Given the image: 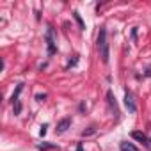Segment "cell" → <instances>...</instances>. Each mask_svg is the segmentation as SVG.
Segmentation results:
<instances>
[{"label": "cell", "instance_id": "obj_1", "mask_svg": "<svg viewBox=\"0 0 151 151\" xmlns=\"http://www.w3.org/2000/svg\"><path fill=\"white\" fill-rule=\"evenodd\" d=\"M98 52H100L101 60L107 64L109 62V43H107V30H105V27H101L100 32H98Z\"/></svg>", "mask_w": 151, "mask_h": 151}, {"label": "cell", "instance_id": "obj_2", "mask_svg": "<svg viewBox=\"0 0 151 151\" xmlns=\"http://www.w3.org/2000/svg\"><path fill=\"white\" fill-rule=\"evenodd\" d=\"M46 45H48V53L50 55H53L55 53V30H53V27H48V30H46Z\"/></svg>", "mask_w": 151, "mask_h": 151}, {"label": "cell", "instance_id": "obj_3", "mask_svg": "<svg viewBox=\"0 0 151 151\" xmlns=\"http://www.w3.org/2000/svg\"><path fill=\"white\" fill-rule=\"evenodd\" d=\"M124 105H126V109H128L130 112H137V105H135V101H133V94H132L130 91L124 93Z\"/></svg>", "mask_w": 151, "mask_h": 151}, {"label": "cell", "instance_id": "obj_4", "mask_svg": "<svg viewBox=\"0 0 151 151\" xmlns=\"http://www.w3.org/2000/svg\"><path fill=\"white\" fill-rule=\"evenodd\" d=\"M69 126H71V121H69L68 117H64V119H60V121L57 123V128H55V130H57V133H64Z\"/></svg>", "mask_w": 151, "mask_h": 151}, {"label": "cell", "instance_id": "obj_5", "mask_svg": "<svg viewBox=\"0 0 151 151\" xmlns=\"http://www.w3.org/2000/svg\"><path fill=\"white\" fill-rule=\"evenodd\" d=\"M132 137H133L135 140L142 142V144H147V137H146V135H144L142 132H137V130H135V132H132Z\"/></svg>", "mask_w": 151, "mask_h": 151}, {"label": "cell", "instance_id": "obj_6", "mask_svg": "<svg viewBox=\"0 0 151 151\" xmlns=\"http://www.w3.org/2000/svg\"><path fill=\"white\" fill-rule=\"evenodd\" d=\"M107 98H109V103H110V107L114 109V114L117 116V114H119V110H117V105H116V98H114L112 91H109V93H107Z\"/></svg>", "mask_w": 151, "mask_h": 151}, {"label": "cell", "instance_id": "obj_7", "mask_svg": "<svg viewBox=\"0 0 151 151\" xmlns=\"http://www.w3.org/2000/svg\"><path fill=\"white\" fill-rule=\"evenodd\" d=\"M119 149H121V151H139L137 146H133L132 142H121V144H119Z\"/></svg>", "mask_w": 151, "mask_h": 151}, {"label": "cell", "instance_id": "obj_8", "mask_svg": "<svg viewBox=\"0 0 151 151\" xmlns=\"http://www.w3.org/2000/svg\"><path fill=\"white\" fill-rule=\"evenodd\" d=\"M73 18H75V20H77V23H78V27H80V30H84V29H86V23H84V20L80 18V14H78L77 11H75V13H73Z\"/></svg>", "mask_w": 151, "mask_h": 151}, {"label": "cell", "instance_id": "obj_9", "mask_svg": "<svg viewBox=\"0 0 151 151\" xmlns=\"http://www.w3.org/2000/svg\"><path fill=\"white\" fill-rule=\"evenodd\" d=\"M53 147H55L53 144H37V149H41V151L43 149H53Z\"/></svg>", "mask_w": 151, "mask_h": 151}, {"label": "cell", "instance_id": "obj_10", "mask_svg": "<svg viewBox=\"0 0 151 151\" xmlns=\"http://www.w3.org/2000/svg\"><path fill=\"white\" fill-rule=\"evenodd\" d=\"M94 132H96V128H94V126H91L89 130H86V132H82V135H84V137H86V135H93Z\"/></svg>", "mask_w": 151, "mask_h": 151}, {"label": "cell", "instance_id": "obj_11", "mask_svg": "<svg viewBox=\"0 0 151 151\" xmlns=\"http://www.w3.org/2000/svg\"><path fill=\"white\" fill-rule=\"evenodd\" d=\"M20 112H22V103L16 101V103H14V114H20Z\"/></svg>", "mask_w": 151, "mask_h": 151}, {"label": "cell", "instance_id": "obj_12", "mask_svg": "<svg viewBox=\"0 0 151 151\" xmlns=\"http://www.w3.org/2000/svg\"><path fill=\"white\" fill-rule=\"evenodd\" d=\"M36 100H37V101H45V100H46V94H37Z\"/></svg>", "mask_w": 151, "mask_h": 151}, {"label": "cell", "instance_id": "obj_13", "mask_svg": "<svg viewBox=\"0 0 151 151\" xmlns=\"http://www.w3.org/2000/svg\"><path fill=\"white\" fill-rule=\"evenodd\" d=\"M46 128H48V126H46V124H43V126H41V130H39V133H41V135H45V133H46Z\"/></svg>", "mask_w": 151, "mask_h": 151}, {"label": "cell", "instance_id": "obj_14", "mask_svg": "<svg viewBox=\"0 0 151 151\" xmlns=\"http://www.w3.org/2000/svg\"><path fill=\"white\" fill-rule=\"evenodd\" d=\"M77 151H84V149H82V144H78V146H77Z\"/></svg>", "mask_w": 151, "mask_h": 151}]
</instances>
